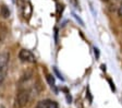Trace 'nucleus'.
Returning a JSON list of instances; mask_svg holds the SVG:
<instances>
[{
	"label": "nucleus",
	"mask_w": 122,
	"mask_h": 108,
	"mask_svg": "<svg viewBox=\"0 0 122 108\" xmlns=\"http://www.w3.org/2000/svg\"><path fill=\"white\" fill-rule=\"evenodd\" d=\"M8 66H9V54L1 52L0 54V83H2L7 77Z\"/></svg>",
	"instance_id": "nucleus-1"
},
{
	"label": "nucleus",
	"mask_w": 122,
	"mask_h": 108,
	"mask_svg": "<svg viewBox=\"0 0 122 108\" xmlns=\"http://www.w3.org/2000/svg\"><path fill=\"white\" fill-rule=\"evenodd\" d=\"M28 98H30V92L27 90L20 91L15 98V108H21L25 106L28 102Z\"/></svg>",
	"instance_id": "nucleus-2"
},
{
	"label": "nucleus",
	"mask_w": 122,
	"mask_h": 108,
	"mask_svg": "<svg viewBox=\"0 0 122 108\" xmlns=\"http://www.w3.org/2000/svg\"><path fill=\"white\" fill-rule=\"evenodd\" d=\"M19 58L23 62H28V63H34L36 61L34 54L30 50H27V49H22L20 54H19Z\"/></svg>",
	"instance_id": "nucleus-3"
},
{
	"label": "nucleus",
	"mask_w": 122,
	"mask_h": 108,
	"mask_svg": "<svg viewBox=\"0 0 122 108\" xmlns=\"http://www.w3.org/2000/svg\"><path fill=\"white\" fill-rule=\"evenodd\" d=\"M36 108H59L58 104L51 99H44L38 102Z\"/></svg>",
	"instance_id": "nucleus-4"
},
{
	"label": "nucleus",
	"mask_w": 122,
	"mask_h": 108,
	"mask_svg": "<svg viewBox=\"0 0 122 108\" xmlns=\"http://www.w3.org/2000/svg\"><path fill=\"white\" fill-rule=\"evenodd\" d=\"M21 8H22V11H23V14H24V16L25 18H30V13H32V5H30V2L28 1V0H25L23 3H21Z\"/></svg>",
	"instance_id": "nucleus-5"
},
{
	"label": "nucleus",
	"mask_w": 122,
	"mask_h": 108,
	"mask_svg": "<svg viewBox=\"0 0 122 108\" xmlns=\"http://www.w3.org/2000/svg\"><path fill=\"white\" fill-rule=\"evenodd\" d=\"M46 80H47V82L49 83L50 87L53 90V92L57 94V93H58V90H57V87H56V83H55V77H53V75L47 74V75H46Z\"/></svg>",
	"instance_id": "nucleus-6"
},
{
	"label": "nucleus",
	"mask_w": 122,
	"mask_h": 108,
	"mask_svg": "<svg viewBox=\"0 0 122 108\" xmlns=\"http://www.w3.org/2000/svg\"><path fill=\"white\" fill-rule=\"evenodd\" d=\"M0 12H1V15H2L3 18H9V16H10V11H9V9H8L5 5H2V7L0 8Z\"/></svg>",
	"instance_id": "nucleus-7"
},
{
	"label": "nucleus",
	"mask_w": 122,
	"mask_h": 108,
	"mask_svg": "<svg viewBox=\"0 0 122 108\" xmlns=\"http://www.w3.org/2000/svg\"><path fill=\"white\" fill-rule=\"evenodd\" d=\"M53 72H55V73H56V75H57V77H59V79H60V80H62V81H63V80H64V77H62V74H61L60 72H59V70H58V69H57V68H56V67H53Z\"/></svg>",
	"instance_id": "nucleus-8"
},
{
	"label": "nucleus",
	"mask_w": 122,
	"mask_h": 108,
	"mask_svg": "<svg viewBox=\"0 0 122 108\" xmlns=\"http://www.w3.org/2000/svg\"><path fill=\"white\" fill-rule=\"evenodd\" d=\"M94 54H95L96 59H98V58H99V49L96 48V47H94Z\"/></svg>",
	"instance_id": "nucleus-9"
},
{
	"label": "nucleus",
	"mask_w": 122,
	"mask_h": 108,
	"mask_svg": "<svg viewBox=\"0 0 122 108\" xmlns=\"http://www.w3.org/2000/svg\"><path fill=\"white\" fill-rule=\"evenodd\" d=\"M72 14H73V16H74V18H75V19H76V20L79 21V22H80V24H81V25H84V22H83V21H82V20H81V19H80V18H79V16L76 15L75 13H72Z\"/></svg>",
	"instance_id": "nucleus-10"
},
{
	"label": "nucleus",
	"mask_w": 122,
	"mask_h": 108,
	"mask_svg": "<svg viewBox=\"0 0 122 108\" xmlns=\"http://www.w3.org/2000/svg\"><path fill=\"white\" fill-rule=\"evenodd\" d=\"M71 1V3L75 7V8H79V3H77V0H70Z\"/></svg>",
	"instance_id": "nucleus-11"
},
{
	"label": "nucleus",
	"mask_w": 122,
	"mask_h": 108,
	"mask_svg": "<svg viewBox=\"0 0 122 108\" xmlns=\"http://www.w3.org/2000/svg\"><path fill=\"white\" fill-rule=\"evenodd\" d=\"M108 82L110 83V87H111V90L114 92V91H116V87H114V84H113V83H112V81L109 79V80H108Z\"/></svg>",
	"instance_id": "nucleus-12"
},
{
	"label": "nucleus",
	"mask_w": 122,
	"mask_h": 108,
	"mask_svg": "<svg viewBox=\"0 0 122 108\" xmlns=\"http://www.w3.org/2000/svg\"><path fill=\"white\" fill-rule=\"evenodd\" d=\"M118 12H119V15L122 16V2H121V5H120V7H119V10H118Z\"/></svg>",
	"instance_id": "nucleus-13"
},
{
	"label": "nucleus",
	"mask_w": 122,
	"mask_h": 108,
	"mask_svg": "<svg viewBox=\"0 0 122 108\" xmlns=\"http://www.w3.org/2000/svg\"><path fill=\"white\" fill-rule=\"evenodd\" d=\"M102 70L106 71V66H105V64H102Z\"/></svg>",
	"instance_id": "nucleus-14"
},
{
	"label": "nucleus",
	"mask_w": 122,
	"mask_h": 108,
	"mask_svg": "<svg viewBox=\"0 0 122 108\" xmlns=\"http://www.w3.org/2000/svg\"><path fill=\"white\" fill-rule=\"evenodd\" d=\"M0 108H5V107L3 105H0Z\"/></svg>",
	"instance_id": "nucleus-15"
},
{
	"label": "nucleus",
	"mask_w": 122,
	"mask_h": 108,
	"mask_svg": "<svg viewBox=\"0 0 122 108\" xmlns=\"http://www.w3.org/2000/svg\"><path fill=\"white\" fill-rule=\"evenodd\" d=\"M102 1H107V0H102Z\"/></svg>",
	"instance_id": "nucleus-16"
}]
</instances>
